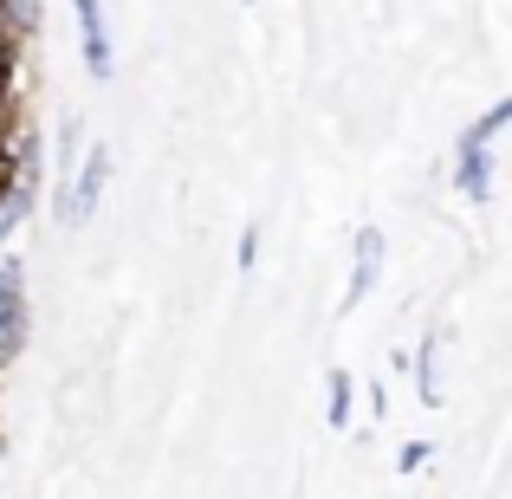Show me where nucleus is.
Returning a JSON list of instances; mask_svg holds the SVG:
<instances>
[{
    "label": "nucleus",
    "instance_id": "f03ea898",
    "mask_svg": "<svg viewBox=\"0 0 512 499\" xmlns=\"http://www.w3.org/2000/svg\"><path fill=\"white\" fill-rule=\"evenodd\" d=\"M26 325H33V318H26V266L13 260V253H0V370L20 357Z\"/></svg>",
    "mask_w": 512,
    "mask_h": 499
},
{
    "label": "nucleus",
    "instance_id": "2eb2a0df",
    "mask_svg": "<svg viewBox=\"0 0 512 499\" xmlns=\"http://www.w3.org/2000/svg\"><path fill=\"white\" fill-rule=\"evenodd\" d=\"M7 91H13V72H0V124H7Z\"/></svg>",
    "mask_w": 512,
    "mask_h": 499
},
{
    "label": "nucleus",
    "instance_id": "39448f33",
    "mask_svg": "<svg viewBox=\"0 0 512 499\" xmlns=\"http://www.w3.org/2000/svg\"><path fill=\"white\" fill-rule=\"evenodd\" d=\"M493 182H500L493 150H454V188H461L467 201H493Z\"/></svg>",
    "mask_w": 512,
    "mask_h": 499
},
{
    "label": "nucleus",
    "instance_id": "9d476101",
    "mask_svg": "<svg viewBox=\"0 0 512 499\" xmlns=\"http://www.w3.org/2000/svg\"><path fill=\"white\" fill-rule=\"evenodd\" d=\"M0 26L13 39H33L39 33V0H0Z\"/></svg>",
    "mask_w": 512,
    "mask_h": 499
},
{
    "label": "nucleus",
    "instance_id": "f257e3e1",
    "mask_svg": "<svg viewBox=\"0 0 512 499\" xmlns=\"http://www.w3.org/2000/svg\"><path fill=\"white\" fill-rule=\"evenodd\" d=\"M104 182H111V143H85L78 169L52 188V221L59 227H85L91 214H98V201H104Z\"/></svg>",
    "mask_w": 512,
    "mask_h": 499
},
{
    "label": "nucleus",
    "instance_id": "423d86ee",
    "mask_svg": "<svg viewBox=\"0 0 512 499\" xmlns=\"http://www.w3.org/2000/svg\"><path fill=\"white\" fill-rule=\"evenodd\" d=\"M506 124H512V104L500 98V104H493L487 117H474V124L461 130V143H454V150H493V143H500V130H506Z\"/></svg>",
    "mask_w": 512,
    "mask_h": 499
},
{
    "label": "nucleus",
    "instance_id": "f8f14e48",
    "mask_svg": "<svg viewBox=\"0 0 512 499\" xmlns=\"http://www.w3.org/2000/svg\"><path fill=\"white\" fill-rule=\"evenodd\" d=\"M428 454H435V448H428V441H402L396 467H402V474H422V467H428Z\"/></svg>",
    "mask_w": 512,
    "mask_h": 499
},
{
    "label": "nucleus",
    "instance_id": "dca6fc26",
    "mask_svg": "<svg viewBox=\"0 0 512 499\" xmlns=\"http://www.w3.org/2000/svg\"><path fill=\"white\" fill-rule=\"evenodd\" d=\"M7 182H13V169H7V163H0V188H7Z\"/></svg>",
    "mask_w": 512,
    "mask_h": 499
},
{
    "label": "nucleus",
    "instance_id": "6e6552de",
    "mask_svg": "<svg viewBox=\"0 0 512 499\" xmlns=\"http://www.w3.org/2000/svg\"><path fill=\"white\" fill-rule=\"evenodd\" d=\"M350 402H357L350 370H331V376H325V422H331V428H350Z\"/></svg>",
    "mask_w": 512,
    "mask_h": 499
},
{
    "label": "nucleus",
    "instance_id": "ddd939ff",
    "mask_svg": "<svg viewBox=\"0 0 512 499\" xmlns=\"http://www.w3.org/2000/svg\"><path fill=\"white\" fill-rule=\"evenodd\" d=\"M240 273H253V266H260V227H247V234H240Z\"/></svg>",
    "mask_w": 512,
    "mask_h": 499
},
{
    "label": "nucleus",
    "instance_id": "20e7f679",
    "mask_svg": "<svg viewBox=\"0 0 512 499\" xmlns=\"http://www.w3.org/2000/svg\"><path fill=\"white\" fill-rule=\"evenodd\" d=\"M376 279H383V234H376V227H357V247H350V286H344V312L370 299Z\"/></svg>",
    "mask_w": 512,
    "mask_h": 499
},
{
    "label": "nucleus",
    "instance_id": "0eeeda50",
    "mask_svg": "<svg viewBox=\"0 0 512 499\" xmlns=\"http://www.w3.org/2000/svg\"><path fill=\"white\" fill-rule=\"evenodd\" d=\"M26 214H33V182H7L0 188V247L13 240V227H20Z\"/></svg>",
    "mask_w": 512,
    "mask_h": 499
},
{
    "label": "nucleus",
    "instance_id": "9b49d317",
    "mask_svg": "<svg viewBox=\"0 0 512 499\" xmlns=\"http://www.w3.org/2000/svg\"><path fill=\"white\" fill-rule=\"evenodd\" d=\"M78 156H85V124H78V117H65V124H59V182L78 169ZM59 182H52V188H59Z\"/></svg>",
    "mask_w": 512,
    "mask_h": 499
},
{
    "label": "nucleus",
    "instance_id": "7ed1b4c3",
    "mask_svg": "<svg viewBox=\"0 0 512 499\" xmlns=\"http://www.w3.org/2000/svg\"><path fill=\"white\" fill-rule=\"evenodd\" d=\"M72 13H78V52H85V72L98 78H117V52H111V26H104V7L98 0H72Z\"/></svg>",
    "mask_w": 512,
    "mask_h": 499
},
{
    "label": "nucleus",
    "instance_id": "1a4fd4ad",
    "mask_svg": "<svg viewBox=\"0 0 512 499\" xmlns=\"http://www.w3.org/2000/svg\"><path fill=\"white\" fill-rule=\"evenodd\" d=\"M435 363H441V337H422V350H415V389H422V402H441Z\"/></svg>",
    "mask_w": 512,
    "mask_h": 499
},
{
    "label": "nucleus",
    "instance_id": "4468645a",
    "mask_svg": "<svg viewBox=\"0 0 512 499\" xmlns=\"http://www.w3.org/2000/svg\"><path fill=\"white\" fill-rule=\"evenodd\" d=\"M13 52H20V39H13L7 26H0V72H7V65H13Z\"/></svg>",
    "mask_w": 512,
    "mask_h": 499
}]
</instances>
